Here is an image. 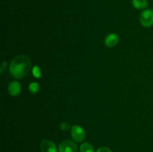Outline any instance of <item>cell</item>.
Here are the masks:
<instances>
[{
    "label": "cell",
    "instance_id": "cell-1",
    "mask_svg": "<svg viewBox=\"0 0 153 152\" xmlns=\"http://www.w3.org/2000/svg\"><path fill=\"white\" fill-rule=\"evenodd\" d=\"M31 62L26 55H18L13 58L10 63L9 70L10 73L15 78L21 79L25 77L31 70Z\"/></svg>",
    "mask_w": 153,
    "mask_h": 152
},
{
    "label": "cell",
    "instance_id": "cell-2",
    "mask_svg": "<svg viewBox=\"0 0 153 152\" xmlns=\"http://www.w3.org/2000/svg\"><path fill=\"white\" fill-rule=\"evenodd\" d=\"M71 137L74 141L82 142L85 139V131L79 125H74L71 128Z\"/></svg>",
    "mask_w": 153,
    "mask_h": 152
},
{
    "label": "cell",
    "instance_id": "cell-3",
    "mask_svg": "<svg viewBox=\"0 0 153 152\" xmlns=\"http://www.w3.org/2000/svg\"><path fill=\"white\" fill-rule=\"evenodd\" d=\"M140 22L144 27L152 26L153 25V10L149 9L143 10L140 16Z\"/></svg>",
    "mask_w": 153,
    "mask_h": 152
},
{
    "label": "cell",
    "instance_id": "cell-4",
    "mask_svg": "<svg viewBox=\"0 0 153 152\" xmlns=\"http://www.w3.org/2000/svg\"><path fill=\"white\" fill-rule=\"evenodd\" d=\"M78 148L71 140H64L58 146V152H77Z\"/></svg>",
    "mask_w": 153,
    "mask_h": 152
},
{
    "label": "cell",
    "instance_id": "cell-5",
    "mask_svg": "<svg viewBox=\"0 0 153 152\" xmlns=\"http://www.w3.org/2000/svg\"><path fill=\"white\" fill-rule=\"evenodd\" d=\"M40 148L41 152H57L56 145L49 139L43 140L40 143Z\"/></svg>",
    "mask_w": 153,
    "mask_h": 152
},
{
    "label": "cell",
    "instance_id": "cell-6",
    "mask_svg": "<svg viewBox=\"0 0 153 152\" xmlns=\"http://www.w3.org/2000/svg\"><path fill=\"white\" fill-rule=\"evenodd\" d=\"M119 42V36L115 33H112V34H108L107 37H105V44L108 47H114L116 46Z\"/></svg>",
    "mask_w": 153,
    "mask_h": 152
},
{
    "label": "cell",
    "instance_id": "cell-7",
    "mask_svg": "<svg viewBox=\"0 0 153 152\" xmlns=\"http://www.w3.org/2000/svg\"><path fill=\"white\" fill-rule=\"evenodd\" d=\"M21 92V85L18 81L11 82L8 86V92L12 96H17Z\"/></svg>",
    "mask_w": 153,
    "mask_h": 152
},
{
    "label": "cell",
    "instance_id": "cell-8",
    "mask_svg": "<svg viewBox=\"0 0 153 152\" xmlns=\"http://www.w3.org/2000/svg\"><path fill=\"white\" fill-rule=\"evenodd\" d=\"M133 7L138 10L145 9L148 5V2L146 0H132L131 1Z\"/></svg>",
    "mask_w": 153,
    "mask_h": 152
},
{
    "label": "cell",
    "instance_id": "cell-9",
    "mask_svg": "<svg viewBox=\"0 0 153 152\" xmlns=\"http://www.w3.org/2000/svg\"><path fill=\"white\" fill-rule=\"evenodd\" d=\"M80 152H95L94 146L88 142H84L79 148Z\"/></svg>",
    "mask_w": 153,
    "mask_h": 152
},
{
    "label": "cell",
    "instance_id": "cell-10",
    "mask_svg": "<svg viewBox=\"0 0 153 152\" xmlns=\"http://www.w3.org/2000/svg\"><path fill=\"white\" fill-rule=\"evenodd\" d=\"M39 89H40V86L36 82H32V83H31L28 85V89H29V91L32 94L37 93L39 91Z\"/></svg>",
    "mask_w": 153,
    "mask_h": 152
},
{
    "label": "cell",
    "instance_id": "cell-11",
    "mask_svg": "<svg viewBox=\"0 0 153 152\" xmlns=\"http://www.w3.org/2000/svg\"><path fill=\"white\" fill-rule=\"evenodd\" d=\"M32 74L34 77L40 78V76H41V69L40 68V66H34V68L32 69Z\"/></svg>",
    "mask_w": 153,
    "mask_h": 152
},
{
    "label": "cell",
    "instance_id": "cell-12",
    "mask_svg": "<svg viewBox=\"0 0 153 152\" xmlns=\"http://www.w3.org/2000/svg\"><path fill=\"white\" fill-rule=\"evenodd\" d=\"M96 152H112V151L107 147H102L97 149V151Z\"/></svg>",
    "mask_w": 153,
    "mask_h": 152
},
{
    "label": "cell",
    "instance_id": "cell-13",
    "mask_svg": "<svg viewBox=\"0 0 153 152\" xmlns=\"http://www.w3.org/2000/svg\"><path fill=\"white\" fill-rule=\"evenodd\" d=\"M70 128V125H69L67 122H63V123H61V128L63 130V131H67V130H68Z\"/></svg>",
    "mask_w": 153,
    "mask_h": 152
},
{
    "label": "cell",
    "instance_id": "cell-14",
    "mask_svg": "<svg viewBox=\"0 0 153 152\" xmlns=\"http://www.w3.org/2000/svg\"><path fill=\"white\" fill-rule=\"evenodd\" d=\"M6 66H7V63H6L5 61H3L2 64H1V74H2V73L4 72Z\"/></svg>",
    "mask_w": 153,
    "mask_h": 152
}]
</instances>
